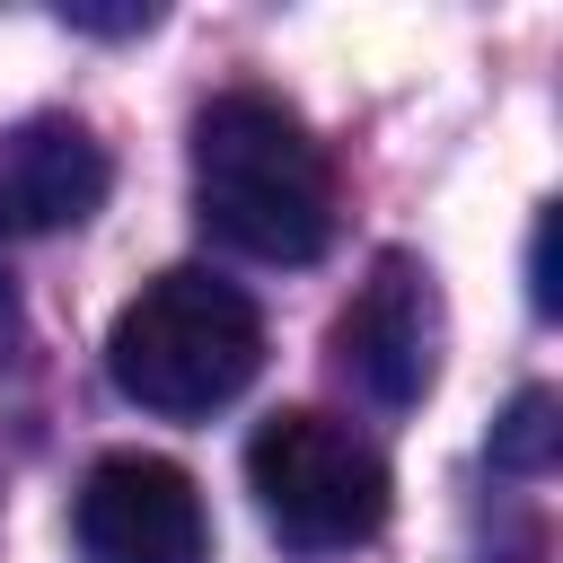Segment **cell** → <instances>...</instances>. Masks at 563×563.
<instances>
[{"instance_id":"cell-4","label":"cell","mask_w":563,"mask_h":563,"mask_svg":"<svg viewBox=\"0 0 563 563\" xmlns=\"http://www.w3.org/2000/svg\"><path fill=\"white\" fill-rule=\"evenodd\" d=\"M70 519H79V554L88 563H202L211 554L194 475L176 457H150V449L97 457Z\"/></svg>"},{"instance_id":"cell-7","label":"cell","mask_w":563,"mask_h":563,"mask_svg":"<svg viewBox=\"0 0 563 563\" xmlns=\"http://www.w3.org/2000/svg\"><path fill=\"white\" fill-rule=\"evenodd\" d=\"M554 440H563L554 396H545V387H519L510 413L493 422V466H501V475H545V466H554Z\"/></svg>"},{"instance_id":"cell-6","label":"cell","mask_w":563,"mask_h":563,"mask_svg":"<svg viewBox=\"0 0 563 563\" xmlns=\"http://www.w3.org/2000/svg\"><path fill=\"white\" fill-rule=\"evenodd\" d=\"M114 167L106 150L70 123V114H35L0 141V238H44V229H79L106 202Z\"/></svg>"},{"instance_id":"cell-2","label":"cell","mask_w":563,"mask_h":563,"mask_svg":"<svg viewBox=\"0 0 563 563\" xmlns=\"http://www.w3.org/2000/svg\"><path fill=\"white\" fill-rule=\"evenodd\" d=\"M106 369L141 413L194 422V413H220L264 369V317L238 282L176 264L123 299V317L106 334Z\"/></svg>"},{"instance_id":"cell-8","label":"cell","mask_w":563,"mask_h":563,"mask_svg":"<svg viewBox=\"0 0 563 563\" xmlns=\"http://www.w3.org/2000/svg\"><path fill=\"white\" fill-rule=\"evenodd\" d=\"M528 299L554 308V211H537V238H528Z\"/></svg>"},{"instance_id":"cell-3","label":"cell","mask_w":563,"mask_h":563,"mask_svg":"<svg viewBox=\"0 0 563 563\" xmlns=\"http://www.w3.org/2000/svg\"><path fill=\"white\" fill-rule=\"evenodd\" d=\"M246 484H255V510L299 554H334V545H361V537L387 528V457L317 405H290V413L255 422Z\"/></svg>"},{"instance_id":"cell-1","label":"cell","mask_w":563,"mask_h":563,"mask_svg":"<svg viewBox=\"0 0 563 563\" xmlns=\"http://www.w3.org/2000/svg\"><path fill=\"white\" fill-rule=\"evenodd\" d=\"M194 202L255 264H317L334 246V167L317 132L255 88L194 114Z\"/></svg>"},{"instance_id":"cell-5","label":"cell","mask_w":563,"mask_h":563,"mask_svg":"<svg viewBox=\"0 0 563 563\" xmlns=\"http://www.w3.org/2000/svg\"><path fill=\"white\" fill-rule=\"evenodd\" d=\"M334 361L369 405H387V413L422 405V387L440 378V290L413 255L369 264V282L334 317Z\"/></svg>"}]
</instances>
